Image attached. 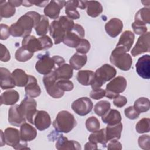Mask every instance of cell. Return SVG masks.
Wrapping results in <instances>:
<instances>
[{
	"mask_svg": "<svg viewBox=\"0 0 150 150\" xmlns=\"http://www.w3.org/2000/svg\"><path fill=\"white\" fill-rule=\"evenodd\" d=\"M10 35L9 27L7 25L1 23L0 25V39L1 40H6Z\"/></svg>",
	"mask_w": 150,
	"mask_h": 150,
	"instance_id": "681fc988",
	"label": "cell"
},
{
	"mask_svg": "<svg viewBox=\"0 0 150 150\" xmlns=\"http://www.w3.org/2000/svg\"><path fill=\"white\" fill-rule=\"evenodd\" d=\"M22 46L26 47L33 53L43 50L40 40L33 35H28L23 38L22 41Z\"/></svg>",
	"mask_w": 150,
	"mask_h": 150,
	"instance_id": "ffe728a7",
	"label": "cell"
},
{
	"mask_svg": "<svg viewBox=\"0 0 150 150\" xmlns=\"http://www.w3.org/2000/svg\"><path fill=\"white\" fill-rule=\"evenodd\" d=\"M5 144L12 146L15 149H29L27 146V143L21 138L20 131L12 127H9L5 129L4 132Z\"/></svg>",
	"mask_w": 150,
	"mask_h": 150,
	"instance_id": "8992f818",
	"label": "cell"
},
{
	"mask_svg": "<svg viewBox=\"0 0 150 150\" xmlns=\"http://www.w3.org/2000/svg\"><path fill=\"white\" fill-rule=\"evenodd\" d=\"M79 1L70 0L66 1L65 4V13L67 16L71 19H78L80 18V14L77 10Z\"/></svg>",
	"mask_w": 150,
	"mask_h": 150,
	"instance_id": "4dcf8cb0",
	"label": "cell"
},
{
	"mask_svg": "<svg viewBox=\"0 0 150 150\" xmlns=\"http://www.w3.org/2000/svg\"><path fill=\"white\" fill-rule=\"evenodd\" d=\"M135 22L146 25L150 23V8L144 7L140 9L135 15Z\"/></svg>",
	"mask_w": 150,
	"mask_h": 150,
	"instance_id": "e575fe53",
	"label": "cell"
},
{
	"mask_svg": "<svg viewBox=\"0 0 150 150\" xmlns=\"http://www.w3.org/2000/svg\"><path fill=\"white\" fill-rule=\"evenodd\" d=\"M1 105H14L19 99L18 92L15 90H9L2 93L1 95Z\"/></svg>",
	"mask_w": 150,
	"mask_h": 150,
	"instance_id": "4316f807",
	"label": "cell"
},
{
	"mask_svg": "<svg viewBox=\"0 0 150 150\" xmlns=\"http://www.w3.org/2000/svg\"><path fill=\"white\" fill-rule=\"evenodd\" d=\"M105 129V137L107 141L113 139H120L122 130V124L120 122L115 125H107Z\"/></svg>",
	"mask_w": 150,
	"mask_h": 150,
	"instance_id": "d4e9b609",
	"label": "cell"
},
{
	"mask_svg": "<svg viewBox=\"0 0 150 150\" xmlns=\"http://www.w3.org/2000/svg\"><path fill=\"white\" fill-rule=\"evenodd\" d=\"M105 90L101 88H98L92 89L90 94V97L94 100H100L105 97Z\"/></svg>",
	"mask_w": 150,
	"mask_h": 150,
	"instance_id": "c3c4849f",
	"label": "cell"
},
{
	"mask_svg": "<svg viewBox=\"0 0 150 150\" xmlns=\"http://www.w3.org/2000/svg\"><path fill=\"white\" fill-rule=\"evenodd\" d=\"M127 103V99L125 96L118 95L113 100L114 105L118 108H121L126 105Z\"/></svg>",
	"mask_w": 150,
	"mask_h": 150,
	"instance_id": "f5cc1de1",
	"label": "cell"
},
{
	"mask_svg": "<svg viewBox=\"0 0 150 150\" xmlns=\"http://www.w3.org/2000/svg\"><path fill=\"white\" fill-rule=\"evenodd\" d=\"M0 74L1 88L2 90L11 89L16 86L12 76V73H11L8 69L5 67H1Z\"/></svg>",
	"mask_w": 150,
	"mask_h": 150,
	"instance_id": "603a6c76",
	"label": "cell"
},
{
	"mask_svg": "<svg viewBox=\"0 0 150 150\" xmlns=\"http://www.w3.org/2000/svg\"><path fill=\"white\" fill-rule=\"evenodd\" d=\"M19 131L21 139L25 142L33 140L37 135V131L35 128L27 122L21 125Z\"/></svg>",
	"mask_w": 150,
	"mask_h": 150,
	"instance_id": "cb8c5ba5",
	"label": "cell"
},
{
	"mask_svg": "<svg viewBox=\"0 0 150 150\" xmlns=\"http://www.w3.org/2000/svg\"><path fill=\"white\" fill-rule=\"evenodd\" d=\"M110 62L122 71H128L131 67L132 59L122 47L116 46L110 56Z\"/></svg>",
	"mask_w": 150,
	"mask_h": 150,
	"instance_id": "277c9868",
	"label": "cell"
},
{
	"mask_svg": "<svg viewBox=\"0 0 150 150\" xmlns=\"http://www.w3.org/2000/svg\"><path fill=\"white\" fill-rule=\"evenodd\" d=\"M11 59V54L6 48V47L3 44H1V60L2 62H6Z\"/></svg>",
	"mask_w": 150,
	"mask_h": 150,
	"instance_id": "816d5d0a",
	"label": "cell"
},
{
	"mask_svg": "<svg viewBox=\"0 0 150 150\" xmlns=\"http://www.w3.org/2000/svg\"><path fill=\"white\" fill-rule=\"evenodd\" d=\"M139 146L145 150L150 149V137L149 135H142L139 137L138 139Z\"/></svg>",
	"mask_w": 150,
	"mask_h": 150,
	"instance_id": "f6af8a7d",
	"label": "cell"
},
{
	"mask_svg": "<svg viewBox=\"0 0 150 150\" xmlns=\"http://www.w3.org/2000/svg\"><path fill=\"white\" fill-rule=\"evenodd\" d=\"M87 7L86 1H79L78 8L81 9H84Z\"/></svg>",
	"mask_w": 150,
	"mask_h": 150,
	"instance_id": "680465c9",
	"label": "cell"
},
{
	"mask_svg": "<svg viewBox=\"0 0 150 150\" xmlns=\"http://www.w3.org/2000/svg\"><path fill=\"white\" fill-rule=\"evenodd\" d=\"M33 2H34V5H35L37 6H39V7L46 6L49 2V1H42V2H37V1H33Z\"/></svg>",
	"mask_w": 150,
	"mask_h": 150,
	"instance_id": "6f0895ef",
	"label": "cell"
},
{
	"mask_svg": "<svg viewBox=\"0 0 150 150\" xmlns=\"http://www.w3.org/2000/svg\"><path fill=\"white\" fill-rule=\"evenodd\" d=\"M135 39V35L130 30L124 31L121 35L116 46L122 47L127 52H129L132 46Z\"/></svg>",
	"mask_w": 150,
	"mask_h": 150,
	"instance_id": "7402d4cb",
	"label": "cell"
},
{
	"mask_svg": "<svg viewBox=\"0 0 150 150\" xmlns=\"http://www.w3.org/2000/svg\"><path fill=\"white\" fill-rule=\"evenodd\" d=\"M67 30L59 19L54 20L50 25L49 33L56 45L62 42Z\"/></svg>",
	"mask_w": 150,
	"mask_h": 150,
	"instance_id": "7c38bea8",
	"label": "cell"
},
{
	"mask_svg": "<svg viewBox=\"0 0 150 150\" xmlns=\"http://www.w3.org/2000/svg\"><path fill=\"white\" fill-rule=\"evenodd\" d=\"M127 82L125 77L117 76L111 80L106 86L105 97L109 99H114L124 92L127 87Z\"/></svg>",
	"mask_w": 150,
	"mask_h": 150,
	"instance_id": "52a82bcc",
	"label": "cell"
},
{
	"mask_svg": "<svg viewBox=\"0 0 150 150\" xmlns=\"http://www.w3.org/2000/svg\"><path fill=\"white\" fill-rule=\"evenodd\" d=\"M34 5V2L31 1H23L22 5L26 7H30Z\"/></svg>",
	"mask_w": 150,
	"mask_h": 150,
	"instance_id": "91938a15",
	"label": "cell"
},
{
	"mask_svg": "<svg viewBox=\"0 0 150 150\" xmlns=\"http://www.w3.org/2000/svg\"><path fill=\"white\" fill-rule=\"evenodd\" d=\"M87 57L86 54H81L78 52L74 53L70 59V65L73 69L76 70L81 69L87 63Z\"/></svg>",
	"mask_w": 150,
	"mask_h": 150,
	"instance_id": "1f68e13d",
	"label": "cell"
},
{
	"mask_svg": "<svg viewBox=\"0 0 150 150\" xmlns=\"http://www.w3.org/2000/svg\"><path fill=\"white\" fill-rule=\"evenodd\" d=\"M49 21L47 16L42 15L39 23L35 27V30L38 36H45L49 29Z\"/></svg>",
	"mask_w": 150,
	"mask_h": 150,
	"instance_id": "8d00e7d4",
	"label": "cell"
},
{
	"mask_svg": "<svg viewBox=\"0 0 150 150\" xmlns=\"http://www.w3.org/2000/svg\"><path fill=\"white\" fill-rule=\"evenodd\" d=\"M94 79V72L89 70H80L77 74L78 82L83 86L91 85Z\"/></svg>",
	"mask_w": 150,
	"mask_h": 150,
	"instance_id": "f546056e",
	"label": "cell"
},
{
	"mask_svg": "<svg viewBox=\"0 0 150 150\" xmlns=\"http://www.w3.org/2000/svg\"><path fill=\"white\" fill-rule=\"evenodd\" d=\"M132 29H133L134 33H135L137 35H143V34L146 33L147 30H148L146 25L137 23L135 22H134L132 23Z\"/></svg>",
	"mask_w": 150,
	"mask_h": 150,
	"instance_id": "7dc6e473",
	"label": "cell"
},
{
	"mask_svg": "<svg viewBox=\"0 0 150 150\" xmlns=\"http://www.w3.org/2000/svg\"><path fill=\"white\" fill-rule=\"evenodd\" d=\"M36 107V101L33 98L28 96H26L19 104V107L23 115L32 124H33V119L38 111Z\"/></svg>",
	"mask_w": 150,
	"mask_h": 150,
	"instance_id": "9c48e42d",
	"label": "cell"
},
{
	"mask_svg": "<svg viewBox=\"0 0 150 150\" xmlns=\"http://www.w3.org/2000/svg\"><path fill=\"white\" fill-rule=\"evenodd\" d=\"M26 120L21 111L19 105L15 104L10 107L8 111V122L11 125L21 127L26 122Z\"/></svg>",
	"mask_w": 150,
	"mask_h": 150,
	"instance_id": "2e32d148",
	"label": "cell"
},
{
	"mask_svg": "<svg viewBox=\"0 0 150 150\" xmlns=\"http://www.w3.org/2000/svg\"><path fill=\"white\" fill-rule=\"evenodd\" d=\"M56 84L57 87L64 92L71 91L74 88L73 83L69 80H57Z\"/></svg>",
	"mask_w": 150,
	"mask_h": 150,
	"instance_id": "7bdbcfd3",
	"label": "cell"
},
{
	"mask_svg": "<svg viewBox=\"0 0 150 150\" xmlns=\"http://www.w3.org/2000/svg\"><path fill=\"white\" fill-rule=\"evenodd\" d=\"M116 69L110 64H104L94 72V81L91 85L92 89L100 88L107 81L112 79L116 75Z\"/></svg>",
	"mask_w": 150,
	"mask_h": 150,
	"instance_id": "5b68a950",
	"label": "cell"
},
{
	"mask_svg": "<svg viewBox=\"0 0 150 150\" xmlns=\"http://www.w3.org/2000/svg\"><path fill=\"white\" fill-rule=\"evenodd\" d=\"M66 4L64 1H50L45 7L44 14L46 16L53 19L59 18L61 9Z\"/></svg>",
	"mask_w": 150,
	"mask_h": 150,
	"instance_id": "9a60e30c",
	"label": "cell"
},
{
	"mask_svg": "<svg viewBox=\"0 0 150 150\" xmlns=\"http://www.w3.org/2000/svg\"><path fill=\"white\" fill-rule=\"evenodd\" d=\"M135 129L139 134L149 132L150 131V120L148 118L141 119L135 125Z\"/></svg>",
	"mask_w": 150,
	"mask_h": 150,
	"instance_id": "60d3db41",
	"label": "cell"
},
{
	"mask_svg": "<svg viewBox=\"0 0 150 150\" xmlns=\"http://www.w3.org/2000/svg\"><path fill=\"white\" fill-rule=\"evenodd\" d=\"M86 127L89 132H93L100 129V123L96 117L91 116L86 120Z\"/></svg>",
	"mask_w": 150,
	"mask_h": 150,
	"instance_id": "b9f144b4",
	"label": "cell"
},
{
	"mask_svg": "<svg viewBox=\"0 0 150 150\" xmlns=\"http://www.w3.org/2000/svg\"><path fill=\"white\" fill-rule=\"evenodd\" d=\"M14 83L17 87H25L29 81V75L21 69H16L12 73Z\"/></svg>",
	"mask_w": 150,
	"mask_h": 150,
	"instance_id": "83f0119b",
	"label": "cell"
},
{
	"mask_svg": "<svg viewBox=\"0 0 150 150\" xmlns=\"http://www.w3.org/2000/svg\"><path fill=\"white\" fill-rule=\"evenodd\" d=\"M93 107V104L90 98L83 97L74 101L71 104V108L77 114L85 116L90 113Z\"/></svg>",
	"mask_w": 150,
	"mask_h": 150,
	"instance_id": "8fae6325",
	"label": "cell"
},
{
	"mask_svg": "<svg viewBox=\"0 0 150 150\" xmlns=\"http://www.w3.org/2000/svg\"><path fill=\"white\" fill-rule=\"evenodd\" d=\"M5 144V139H4V134L2 130H1V146H4Z\"/></svg>",
	"mask_w": 150,
	"mask_h": 150,
	"instance_id": "94428289",
	"label": "cell"
},
{
	"mask_svg": "<svg viewBox=\"0 0 150 150\" xmlns=\"http://www.w3.org/2000/svg\"><path fill=\"white\" fill-rule=\"evenodd\" d=\"M102 121L107 125H115L121 121V115L120 112L115 109H110L101 117Z\"/></svg>",
	"mask_w": 150,
	"mask_h": 150,
	"instance_id": "f1b7e54d",
	"label": "cell"
},
{
	"mask_svg": "<svg viewBox=\"0 0 150 150\" xmlns=\"http://www.w3.org/2000/svg\"><path fill=\"white\" fill-rule=\"evenodd\" d=\"M56 148L58 150H81V147L79 142L74 140H69L62 134L59 135L56 142Z\"/></svg>",
	"mask_w": 150,
	"mask_h": 150,
	"instance_id": "ac0fdd59",
	"label": "cell"
},
{
	"mask_svg": "<svg viewBox=\"0 0 150 150\" xmlns=\"http://www.w3.org/2000/svg\"><path fill=\"white\" fill-rule=\"evenodd\" d=\"M9 2L15 7H19L22 4L23 1L20 0H9Z\"/></svg>",
	"mask_w": 150,
	"mask_h": 150,
	"instance_id": "9f6ffc18",
	"label": "cell"
},
{
	"mask_svg": "<svg viewBox=\"0 0 150 150\" xmlns=\"http://www.w3.org/2000/svg\"><path fill=\"white\" fill-rule=\"evenodd\" d=\"M38 57L35 69L39 73L44 76L50 73L65 62L64 59L59 56H53L51 57L48 52L45 54H40Z\"/></svg>",
	"mask_w": 150,
	"mask_h": 150,
	"instance_id": "7a4b0ae2",
	"label": "cell"
},
{
	"mask_svg": "<svg viewBox=\"0 0 150 150\" xmlns=\"http://www.w3.org/2000/svg\"><path fill=\"white\" fill-rule=\"evenodd\" d=\"M39 39L42 43L43 50L48 49L53 46V42L49 36L45 35L40 36V38H39Z\"/></svg>",
	"mask_w": 150,
	"mask_h": 150,
	"instance_id": "f907efd6",
	"label": "cell"
},
{
	"mask_svg": "<svg viewBox=\"0 0 150 150\" xmlns=\"http://www.w3.org/2000/svg\"><path fill=\"white\" fill-rule=\"evenodd\" d=\"M57 79L53 72L45 75L43 82L48 94L54 98H59L63 97L64 92L60 89L56 84Z\"/></svg>",
	"mask_w": 150,
	"mask_h": 150,
	"instance_id": "30bf717a",
	"label": "cell"
},
{
	"mask_svg": "<svg viewBox=\"0 0 150 150\" xmlns=\"http://www.w3.org/2000/svg\"><path fill=\"white\" fill-rule=\"evenodd\" d=\"M135 68L137 74L141 77L144 79H149L150 56L145 54L140 57L135 64Z\"/></svg>",
	"mask_w": 150,
	"mask_h": 150,
	"instance_id": "5bb4252c",
	"label": "cell"
},
{
	"mask_svg": "<svg viewBox=\"0 0 150 150\" xmlns=\"http://www.w3.org/2000/svg\"><path fill=\"white\" fill-rule=\"evenodd\" d=\"M42 15L35 11H29L21 16L9 27L11 35L13 37L25 38L30 35L32 28L39 23Z\"/></svg>",
	"mask_w": 150,
	"mask_h": 150,
	"instance_id": "6da1fadb",
	"label": "cell"
},
{
	"mask_svg": "<svg viewBox=\"0 0 150 150\" xmlns=\"http://www.w3.org/2000/svg\"><path fill=\"white\" fill-rule=\"evenodd\" d=\"M108 144L107 145L108 149H121L122 145L121 144L117 139H113L108 141Z\"/></svg>",
	"mask_w": 150,
	"mask_h": 150,
	"instance_id": "db71d44e",
	"label": "cell"
},
{
	"mask_svg": "<svg viewBox=\"0 0 150 150\" xmlns=\"http://www.w3.org/2000/svg\"><path fill=\"white\" fill-rule=\"evenodd\" d=\"M90 49V43L86 39L83 38L79 45L76 47V50L77 52L81 54H86L88 52Z\"/></svg>",
	"mask_w": 150,
	"mask_h": 150,
	"instance_id": "ee69618b",
	"label": "cell"
},
{
	"mask_svg": "<svg viewBox=\"0 0 150 150\" xmlns=\"http://www.w3.org/2000/svg\"><path fill=\"white\" fill-rule=\"evenodd\" d=\"M77 125V121L74 115L66 110L58 112L53 122V126L58 132L68 133Z\"/></svg>",
	"mask_w": 150,
	"mask_h": 150,
	"instance_id": "3957f363",
	"label": "cell"
},
{
	"mask_svg": "<svg viewBox=\"0 0 150 150\" xmlns=\"http://www.w3.org/2000/svg\"><path fill=\"white\" fill-rule=\"evenodd\" d=\"M25 90L26 96L35 98L41 94V89L38 84L37 79L32 75H29V81L25 86Z\"/></svg>",
	"mask_w": 150,
	"mask_h": 150,
	"instance_id": "44dd1931",
	"label": "cell"
},
{
	"mask_svg": "<svg viewBox=\"0 0 150 150\" xmlns=\"http://www.w3.org/2000/svg\"><path fill=\"white\" fill-rule=\"evenodd\" d=\"M149 32H147L146 33L140 35L136 44L131 50V53L132 56L135 57L143 53L149 52Z\"/></svg>",
	"mask_w": 150,
	"mask_h": 150,
	"instance_id": "4fadbf2b",
	"label": "cell"
},
{
	"mask_svg": "<svg viewBox=\"0 0 150 150\" xmlns=\"http://www.w3.org/2000/svg\"><path fill=\"white\" fill-rule=\"evenodd\" d=\"M139 114L133 106H129L124 110V114L130 120H135L139 117Z\"/></svg>",
	"mask_w": 150,
	"mask_h": 150,
	"instance_id": "bcb514c9",
	"label": "cell"
},
{
	"mask_svg": "<svg viewBox=\"0 0 150 150\" xmlns=\"http://www.w3.org/2000/svg\"><path fill=\"white\" fill-rule=\"evenodd\" d=\"M34 53L30 52L28 49L23 46L19 47L15 54V57L16 60L20 62H25L30 60L33 56Z\"/></svg>",
	"mask_w": 150,
	"mask_h": 150,
	"instance_id": "74e56055",
	"label": "cell"
},
{
	"mask_svg": "<svg viewBox=\"0 0 150 150\" xmlns=\"http://www.w3.org/2000/svg\"><path fill=\"white\" fill-rule=\"evenodd\" d=\"M88 141L96 144H101L103 145H106L107 143L105 137V129L102 128L96 131L93 132L88 137Z\"/></svg>",
	"mask_w": 150,
	"mask_h": 150,
	"instance_id": "d590c367",
	"label": "cell"
},
{
	"mask_svg": "<svg viewBox=\"0 0 150 150\" xmlns=\"http://www.w3.org/2000/svg\"><path fill=\"white\" fill-rule=\"evenodd\" d=\"M86 5L87 13L92 18H96L103 12V6L98 1H86Z\"/></svg>",
	"mask_w": 150,
	"mask_h": 150,
	"instance_id": "d6a6232c",
	"label": "cell"
},
{
	"mask_svg": "<svg viewBox=\"0 0 150 150\" xmlns=\"http://www.w3.org/2000/svg\"><path fill=\"white\" fill-rule=\"evenodd\" d=\"M133 107L139 113L147 112L150 108L149 100L146 97H140L135 101Z\"/></svg>",
	"mask_w": 150,
	"mask_h": 150,
	"instance_id": "f35d334b",
	"label": "cell"
},
{
	"mask_svg": "<svg viewBox=\"0 0 150 150\" xmlns=\"http://www.w3.org/2000/svg\"><path fill=\"white\" fill-rule=\"evenodd\" d=\"M73 69L70 64L64 63L53 70V72L57 80H69L73 76Z\"/></svg>",
	"mask_w": 150,
	"mask_h": 150,
	"instance_id": "484cf974",
	"label": "cell"
},
{
	"mask_svg": "<svg viewBox=\"0 0 150 150\" xmlns=\"http://www.w3.org/2000/svg\"><path fill=\"white\" fill-rule=\"evenodd\" d=\"M16 12L15 7L13 6L9 1H0V15L1 18H9L13 16Z\"/></svg>",
	"mask_w": 150,
	"mask_h": 150,
	"instance_id": "836d02e7",
	"label": "cell"
},
{
	"mask_svg": "<svg viewBox=\"0 0 150 150\" xmlns=\"http://www.w3.org/2000/svg\"><path fill=\"white\" fill-rule=\"evenodd\" d=\"M123 23L118 18H113L105 25V30L107 33L111 38L117 37L122 30Z\"/></svg>",
	"mask_w": 150,
	"mask_h": 150,
	"instance_id": "d6986e66",
	"label": "cell"
},
{
	"mask_svg": "<svg viewBox=\"0 0 150 150\" xmlns=\"http://www.w3.org/2000/svg\"><path fill=\"white\" fill-rule=\"evenodd\" d=\"M84 35L85 31L83 26L75 23L72 29L66 33L62 42L69 47L76 48Z\"/></svg>",
	"mask_w": 150,
	"mask_h": 150,
	"instance_id": "ba28073f",
	"label": "cell"
},
{
	"mask_svg": "<svg viewBox=\"0 0 150 150\" xmlns=\"http://www.w3.org/2000/svg\"><path fill=\"white\" fill-rule=\"evenodd\" d=\"M97 144L94 143L92 141H89L85 144L84 149L88 150V149H97Z\"/></svg>",
	"mask_w": 150,
	"mask_h": 150,
	"instance_id": "11a10c76",
	"label": "cell"
},
{
	"mask_svg": "<svg viewBox=\"0 0 150 150\" xmlns=\"http://www.w3.org/2000/svg\"><path fill=\"white\" fill-rule=\"evenodd\" d=\"M51 123L50 117L48 112L43 110L37 111L33 119V124L38 130H45L50 127Z\"/></svg>",
	"mask_w": 150,
	"mask_h": 150,
	"instance_id": "e0dca14e",
	"label": "cell"
},
{
	"mask_svg": "<svg viewBox=\"0 0 150 150\" xmlns=\"http://www.w3.org/2000/svg\"><path fill=\"white\" fill-rule=\"evenodd\" d=\"M111 104L107 100H102L97 103L94 107V111L98 116L102 117L110 109Z\"/></svg>",
	"mask_w": 150,
	"mask_h": 150,
	"instance_id": "ab89813d",
	"label": "cell"
}]
</instances>
